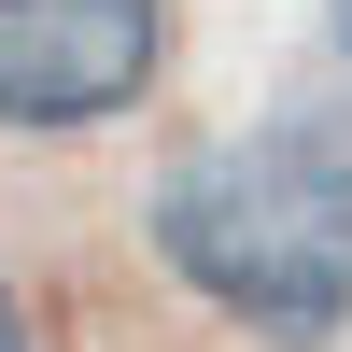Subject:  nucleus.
<instances>
[{
	"label": "nucleus",
	"instance_id": "nucleus-3",
	"mask_svg": "<svg viewBox=\"0 0 352 352\" xmlns=\"http://www.w3.org/2000/svg\"><path fill=\"white\" fill-rule=\"evenodd\" d=\"M0 352H43V338H28V296H14V282H0Z\"/></svg>",
	"mask_w": 352,
	"mask_h": 352
},
{
	"label": "nucleus",
	"instance_id": "nucleus-1",
	"mask_svg": "<svg viewBox=\"0 0 352 352\" xmlns=\"http://www.w3.org/2000/svg\"><path fill=\"white\" fill-rule=\"evenodd\" d=\"M141 240L254 352H338L352 338V127L310 99L254 113V127H197L141 197Z\"/></svg>",
	"mask_w": 352,
	"mask_h": 352
},
{
	"label": "nucleus",
	"instance_id": "nucleus-4",
	"mask_svg": "<svg viewBox=\"0 0 352 352\" xmlns=\"http://www.w3.org/2000/svg\"><path fill=\"white\" fill-rule=\"evenodd\" d=\"M324 28H338V71H352V0H324Z\"/></svg>",
	"mask_w": 352,
	"mask_h": 352
},
{
	"label": "nucleus",
	"instance_id": "nucleus-2",
	"mask_svg": "<svg viewBox=\"0 0 352 352\" xmlns=\"http://www.w3.org/2000/svg\"><path fill=\"white\" fill-rule=\"evenodd\" d=\"M169 0H0V141H99L155 99Z\"/></svg>",
	"mask_w": 352,
	"mask_h": 352
}]
</instances>
